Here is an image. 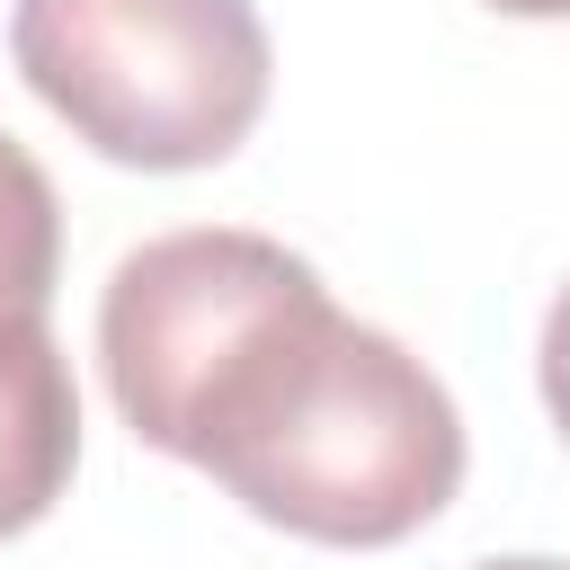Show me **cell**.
<instances>
[{"instance_id": "4", "label": "cell", "mask_w": 570, "mask_h": 570, "mask_svg": "<svg viewBox=\"0 0 570 570\" xmlns=\"http://www.w3.org/2000/svg\"><path fill=\"white\" fill-rule=\"evenodd\" d=\"M80 463V392L45 312L0 321V543L45 525Z\"/></svg>"}, {"instance_id": "8", "label": "cell", "mask_w": 570, "mask_h": 570, "mask_svg": "<svg viewBox=\"0 0 570 570\" xmlns=\"http://www.w3.org/2000/svg\"><path fill=\"white\" fill-rule=\"evenodd\" d=\"M472 570H570V561H543V552H517V561H472Z\"/></svg>"}, {"instance_id": "2", "label": "cell", "mask_w": 570, "mask_h": 570, "mask_svg": "<svg viewBox=\"0 0 570 570\" xmlns=\"http://www.w3.org/2000/svg\"><path fill=\"white\" fill-rule=\"evenodd\" d=\"M9 62L116 169L232 160L276 71L249 0H18Z\"/></svg>"}, {"instance_id": "5", "label": "cell", "mask_w": 570, "mask_h": 570, "mask_svg": "<svg viewBox=\"0 0 570 570\" xmlns=\"http://www.w3.org/2000/svg\"><path fill=\"white\" fill-rule=\"evenodd\" d=\"M62 276V205L53 178L27 160V142L0 134V321L45 312Z\"/></svg>"}, {"instance_id": "7", "label": "cell", "mask_w": 570, "mask_h": 570, "mask_svg": "<svg viewBox=\"0 0 570 570\" xmlns=\"http://www.w3.org/2000/svg\"><path fill=\"white\" fill-rule=\"evenodd\" d=\"M490 9H508V18H570V0H490Z\"/></svg>"}, {"instance_id": "1", "label": "cell", "mask_w": 570, "mask_h": 570, "mask_svg": "<svg viewBox=\"0 0 570 570\" xmlns=\"http://www.w3.org/2000/svg\"><path fill=\"white\" fill-rule=\"evenodd\" d=\"M196 472L303 543L383 552L463 490V419L392 330L330 303L223 410Z\"/></svg>"}, {"instance_id": "6", "label": "cell", "mask_w": 570, "mask_h": 570, "mask_svg": "<svg viewBox=\"0 0 570 570\" xmlns=\"http://www.w3.org/2000/svg\"><path fill=\"white\" fill-rule=\"evenodd\" d=\"M534 365H543V410H552V428L570 436V285H561L552 312H543V347H534Z\"/></svg>"}, {"instance_id": "3", "label": "cell", "mask_w": 570, "mask_h": 570, "mask_svg": "<svg viewBox=\"0 0 570 570\" xmlns=\"http://www.w3.org/2000/svg\"><path fill=\"white\" fill-rule=\"evenodd\" d=\"M330 312L312 258L267 232H160L98 294V365L125 428L178 463H196L223 410L258 383V365Z\"/></svg>"}]
</instances>
